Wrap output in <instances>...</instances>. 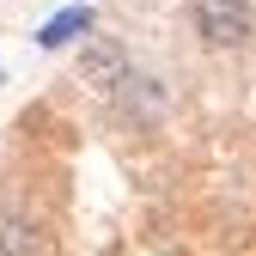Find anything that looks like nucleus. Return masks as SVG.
I'll return each mask as SVG.
<instances>
[{
  "label": "nucleus",
  "mask_w": 256,
  "mask_h": 256,
  "mask_svg": "<svg viewBox=\"0 0 256 256\" xmlns=\"http://www.w3.org/2000/svg\"><path fill=\"white\" fill-rule=\"evenodd\" d=\"M86 24H92V12H86V6H68L61 18L43 24V37H37V43H43V49H61V43H74V30H86Z\"/></svg>",
  "instance_id": "nucleus-5"
},
{
  "label": "nucleus",
  "mask_w": 256,
  "mask_h": 256,
  "mask_svg": "<svg viewBox=\"0 0 256 256\" xmlns=\"http://www.w3.org/2000/svg\"><path fill=\"white\" fill-rule=\"evenodd\" d=\"M196 30L208 49H244L256 37V6L250 0H196Z\"/></svg>",
  "instance_id": "nucleus-1"
},
{
  "label": "nucleus",
  "mask_w": 256,
  "mask_h": 256,
  "mask_svg": "<svg viewBox=\"0 0 256 256\" xmlns=\"http://www.w3.org/2000/svg\"><path fill=\"white\" fill-rule=\"evenodd\" d=\"M128 74H134V68H128V49L116 37H86L80 43V80L92 92H110V98H116V92L128 86Z\"/></svg>",
  "instance_id": "nucleus-2"
},
{
  "label": "nucleus",
  "mask_w": 256,
  "mask_h": 256,
  "mask_svg": "<svg viewBox=\"0 0 256 256\" xmlns=\"http://www.w3.org/2000/svg\"><path fill=\"white\" fill-rule=\"evenodd\" d=\"M0 256H37V226L18 214H0Z\"/></svg>",
  "instance_id": "nucleus-4"
},
{
  "label": "nucleus",
  "mask_w": 256,
  "mask_h": 256,
  "mask_svg": "<svg viewBox=\"0 0 256 256\" xmlns=\"http://www.w3.org/2000/svg\"><path fill=\"white\" fill-rule=\"evenodd\" d=\"M122 98V110H134L140 122H152L158 110H165V92H158V80H146V74H128V86L116 92Z\"/></svg>",
  "instance_id": "nucleus-3"
}]
</instances>
